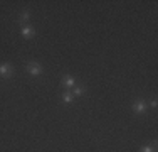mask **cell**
<instances>
[{"label": "cell", "mask_w": 158, "mask_h": 152, "mask_svg": "<svg viewBox=\"0 0 158 152\" xmlns=\"http://www.w3.org/2000/svg\"><path fill=\"white\" fill-rule=\"evenodd\" d=\"M34 34H35V32H34L32 27H27V25H24V27H22V36H24V37H32Z\"/></svg>", "instance_id": "cell-4"}, {"label": "cell", "mask_w": 158, "mask_h": 152, "mask_svg": "<svg viewBox=\"0 0 158 152\" xmlns=\"http://www.w3.org/2000/svg\"><path fill=\"white\" fill-rule=\"evenodd\" d=\"M72 100H74V95L69 93V91H66V93L62 95V101H64V103H71Z\"/></svg>", "instance_id": "cell-6"}, {"label": "cell", "mask_w": 158, "mask_h": 152, "mask_svg": "<svg viewBox=\"0 0 158 152\" xmlns=\"http://www.w3.org/2000/svg\"><path fill=\"white\" fill-rule=\"evenodd\" d=\"M29 17H30L29 12H22V14H20V20H22V22H27V20H29Z\"/></svg>", "instance_id": "cell-8"}, {"label": "cell", "mask_w": 158, "mask_h": 152, "mask_svg": "<svg viewBox=\"0 0 158 152\" xmlns=\"http://www.w3.org/2000/svg\"><path fill=\"white\" fill-rule=\"evenodd\" d=\"M133 110L136 111V113H145L146 111V103L145 101H136L133 105Z\"/></svg>", "instance_id": "cell-3"}, {"label": "cell", "mask_w": 158, "mask_h": 152, "mask_svg": "<svg viewBox=\"0 0 158 152\" xmlns=\"http://www.w3.org/2000/svg\"><path fill=\"white\" fill-rule=\"evenodd\" d=\"M84 91H86L84 86H78V88L74 90V95H76V96H81V95H84Z\"/></svg>", "instance_id": "cell-7"}, {"label": "cell", "mask_w": 158, "mask_h": 152, "mask_svg": "<svg viewBox=\"0 0 158 152\" xmlns=\"http://www.w3.org/2000/svg\"><path fill=\"white\" fill-rule=\"evenodd\" d=\"M27 71H29L32 76H39V74H42V68H40L39 64H29V66H27Z\"/></svg>", "instance_id": "cell-2"}, {"label": "cell", "mask_w": 158, "mask_h": 152, "mask_svg": "<svg viewBox=\"0 0 158 152\" xmlns=\"http://www.w3.org/2000/svg\"><path fill=\"white\" fill-rule=\"evenodd\" d=\"M62 85H64L66 88H71V86L74 85V80H72L71 76H64V78H62Z\"/></svg>", "instance_id": "cell-5"}, {"label": "cell", "mask_w": 158, "mask_h": 152, "mask_svg": "<svg viewBox=\"0 0 158 152\" xmlns=\"http://www.w3.org/2000/svg\"><path fill=\"white\" fill-rule=\"evenodd\" d=\"M0 76H3V78L14 76V68L10 64H0Z\"/></svg>", "instance_id": "cell-1"}, {"label": "cell", "mask_w": 158, "mask_h": 152, "mask_svg": "<svg viewBox=\"0 0 158 152\" xmlns=\"http://www.w3.org/2000/svg\"><path fill=\"white\" fill-rule=\"evenodd\" d=\"M141 152H155V149H153L151 145H145V147L141 149Z\"/></svg>", "instance_id": "cell-9"}]
</instances>
